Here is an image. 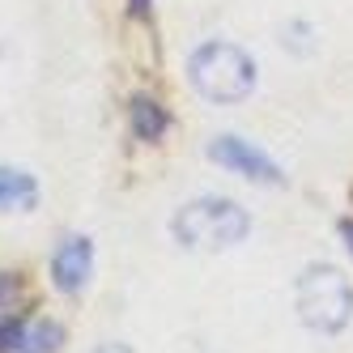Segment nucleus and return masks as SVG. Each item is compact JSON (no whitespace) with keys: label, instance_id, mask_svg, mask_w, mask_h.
<instances>
[{"label":"nucleus","instance_id":"nucleus-1","mask_svg":"<svg viewBox=\"0 0 353 353\" xmlns=\"http://www.w3.org/2000/svg\"><path fill=\"white\" fill-rule=\"evenodd\" d=\"M170 234L188 251H221L239 247L251 234V217L230 196H200L170 217Z\"/></svg>","mask_w":353,"mask_h":353},{"label":"nucleus","instance_id":"nucleus-2","mask_svg":"<svg viewBox=\"0 0 353 353\" xmlns=\"http://www.w3.org/2000/svg\"><path fill=\"white\" fill-rule=\"evenodd\" d=\"M298 319L319 336H336L353 319V285L336 264H307L294 285Z\"/></svg>","mask_w":353,"mask_h":353},{"label":"nucleus","instance_id":"nucleus-3","mask_svg":"<svg viewBox=\"0 0 353 353\" xmlns=\"http://www.w3.org/2000/svg\"><path fill=\"white\" fill-rule=\"evenodd\" d=\"M188 72H192V85L209 103H243L256 90V60L239 43H225V39L200 43L188 60Z\"/></svg>","mask_w":353,"mask_h":353},{"label":"nucleus","instance_id":"nucleus-4","mask_svg":"<svg viewBox=\"0 0 353 353\" xmlns=\"http://www.w3.org/2000/svg\"><path fill=\"white\" fill-rule=\"evenodd\" d=\"M209 158L217 166H225V170L243 174V179H251V183H281V166H276L268 154H260L256 145L239 141V137H213Z\"/></svg>","mask_w":353,"mask_h":353},{"label":"nucleus","instance_id":"nucleus-5","mask_svg":"<svg viewBox=\"0 0 353 353\" xmlns=\"http://www.w3.org/2000/svg\"><path fill=\"white\" fill-rule=\"evenodd\" d=\"M90 272H94V247H90V239H85V234H68V239L56 247V256H52L56 290L81 294L85 281H90Z\"/></svg>","mask_w":353,"mask_h":353},{"label":"nucleus","instance_id":"nucleus-6","mask_svg":"<svg viewBox=\"0 0 353 353\" xmlns=\"http://www.w3.org/2000/svg\"><path fill=\"white\" fill-rule=\"evenodd\" d=\"M60 341H64L60 323H26V319L0 323V353H56Z\"/></svg>","mask_w":353,"mask_h":353},{"label":"nucleus","instance_id":"nucleus-7","mask_svg":"<svg viewBox=\"0 0 353 353\" xmlns=\"http://www.w3.org/2000/svg\"><path fill=\"white\" fill-rule=\"evenodd\" d=\"M39 205V183L21 166H0V213H30Z\"/></svg>","mask_w":353,"mask_h":353},{"label":"nucleus","instance_id":"nucleus-8","mask_svg":"<svg viewBox=\"0 0 353 353\" xmlns=\"http://www.w3.org/2000/svg\"><path fill=\"white\" fill-rule=\"evenodd\" d=\"M132 123H137V137H145V141H158L166 132V115L154 98H137L132 103Z\"/></svg>","mask_w":353,"mask_h":353},{"label":"nucleus","instance_id":"nucleus-9","mask_svg":"<svg viewBox=\"0 0 353 353\" xmlns=\"http://www.w3.org/2000/svg\"><path fill=\"white\" fill-rule=\"evenodd\" d=\"M90 353H132V349L128 345H94Z\"/></svg>","mask_w":353,"mask_h":353},{"label":"nucleus","instance_id":"nucleus-10","mask_svg":"<svg viewBox=\"0 0 353 353\" xmlns=\"http://www.w3.org/2000/svg\"><path fill=\"white\" fill-rule=\"evenodd\" d=\"M345 239H349V251H353V221H345Z\"/></svg>","mask_w":353,"mask_h":353}]
</instances>
